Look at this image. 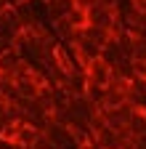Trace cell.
<instances>
[{
	"instance_id": "obj_5",
	"label": "cell",
	"mask_w": 146,
	"mask_h": 149,
	"mask_svg": "<svg viewBox=\"0 0 146 149\" xmlns=\"http://www.w3.org/2000/svg\"><path fill=\"white\" fill-rule=\"evenodd\" d=\"M130 61H133V64H146V35H141V37H133Z\"/></svg>"
},
{
	"instance_id": "obj_6",
	"label": "cell",
	"mask_w": 146,
	"mask_h": 149,
	"mask_svg": "<svg viewBox=\"0 0 146 149\" xmlns=\"http://www.w3.org/2000/svg\"><path fill=\"white\" fill-rule=\"evenodd\" d=\"M93 6H98V0H75V8L77 11H90V8H93Z\"/></svg>"
},
{
	"instance_id": "obj_2",
	"label": "cell",
	"mask_w": 146,
	"mask_h": 149,
	"mask_svg": "<svg viewBox=\"0 0 146 149\" xmlns=\"http://www.w3.org/2000/svg\"><path fill=\"white\" fill-rule=\"evenodd\" d=\"M51 32H53V37H56L61 45H72V43H75V37L80 35V29L72 24L69 16L66 19H53V22H51Z\"/></svg>"
},
{
	"instance_id": "obj_1",
	"label": "cell",
	"mask_w": 146,
	"mask_h": 149,
	"mask_svg": "<svg viewBox=\"0 0 146 149\" xmlns=\"http://www.w3.org/2000/svg\"><path fill=\"white\" fill-rule=\"evenodd\" d=\"M85 80L88 85H93V88H109L114 80V67H109L104 59H93L88 67H85Z\"/></svg>"
},
{
	"instance_id": "obj_3",
	"label": "cell",
	"mask_w": 146,
	"mask_h": 149,
	"mask_svg": "<svg viewBox=\"0 0 146 149\" xmlns=\"http://www.w3.org/2000/svg\"><path fill=\"white\" fill-rule=\"evenodd\" d=\"M43 6L51 16V22L53 19H66L75 13V0H43Z\"/></svg>"
},
{
	"instance_id": "obj_4",
	"label": "cell",
	"mask_w": 146,
	"mask_h": 149,
	"mask_svg": "<svg viewBox=\"0 0 146 149\" xmlns=\"http://www.w3.org/2000/svg\"><path fill=\"white\" fill-rule=\"evenodd\" d=\"M82 35H85V37H88V40L93 43V45H98V48H104V45H106V43L114 37L112 32H106V29H101V27H90V24L82 29Z\"/></svg>"
},
{
	"instance_id": "obj_7",
	"label": "cell",
	"mask_w": 146,
	"mask_h": 149,
	"mask_svg": "<svg viewBox=\"0 0 146 149\" xmlns=\"http://www.w3.org/2000/svg\"><path fill=\"white\" fill-rule=\"evenodd\" d=\"M24 3H29V0H8V6H11V8H21Z\"/></svg>"
}]
</instances>
